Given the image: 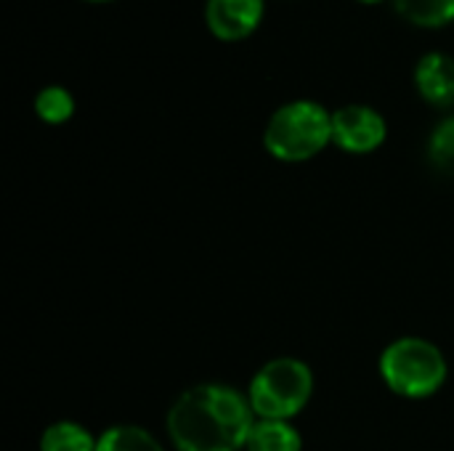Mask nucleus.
<instances>
[{"mask_svg": "<svg viewBox=\"0 0 454 451\" xmlns=\"http://www.w3.org/2000/svg\"><path fill=\"white\" fill-rule=\"evenodd\" d=\"M250 401L226 385H197L176 399L168 433L178 451H239L255 425Z\"/></svg>", "mask_w": 454, "mask_h": 451, "instance_id": "f257e3e1", "label": "nucleus"}, {"mask_svg": "<svg viewBox=\"0 0 454 451\" xmlns=\"http://www.w3.org/2000/svg\"><path fill=\"white\" fill-rule=\"evenodd\" d=\"M333 141V114L314 101H293L277 109L266 125L263 144L271 157L303 162Z\"/></svg>", "mask_w": 454, "mask_h": 451, "instance_id": "f03ea898", "label": "nucleus"}, {"mask_svg": "<svg viewBox=\"0 0 454 451\" xmlns=\"http://www.w3.org/2000/svg\"><path fill=\"white\" fill-rule=\"evenodd\" d=\"M386 385L404 399H428L447 380L444 354L423 338H402L380 356Z\"/></svg>", "mask_w": 454, "mask_h": 451, "instance_id": "7ed1b4c3", "label": "nucleus"}, {"mask_svg": "<svg viewBox=\"0 0 454 451\" xmlns=\"http://www.w3.org/2000/svg\"><path fill=\"white\" fill-rule=\"evenodd\" d=\"M314 393V375L301 359H274L258 369L250 383L247 401L261 420H282L301 415Z\"/></svg>", "mask_w": 454, "mask_h": 451, "instance_id": "20e7f679", "label": "nucleus"}, {"mask_svg": "<svg viewBox=\"0 0 454 451\" xmlns=\"http://www.w3.org/2000/svg\"><path fill=\"white\" fill-rule=\"evenodd\" d=\"M333 141L351 154L375 152L386 141V120L362 104L343 106L333 114Z\"/></svg>", "mask_w": 454, "mask_h": 451, "instance_id": "39448f33", "label": "nucleus"}, {"mask_svg": "<svg viewBox=\"0 0 454 451\" xmlns=\"http://www.w3.org/2000/svg\"><path fill=\"white\" fill-rule=\"evenodd\" d=\"M263 16V0H207V29L226 43L245 40L255 32Z\"/></svg>", "mask_w": 454, "mask_h": 451, "instance_id": "423d86ee", "label": "nucleus"}, {"mask_svg": "<svg viewBox=\"0 0 454 451\" xmlns=\"http://www.w3.org/2000/svg\"><path fill=\"white\" fill-rule=\"evenodd\" d=\"M415 85L420 96L434 106H450L454 101V58L447 53H426L415 69Z\"/></svg>", "mask_w": 454, "mask_h": 451, "instance_id": "0eeeda50", "label": "nucleus"}, {"mask_svg": "<svg viewBox=\"0 0 454 451\" xmlns=\"http://www.w3.org/2000/svg\"><path fill=\"white\" fill-rule=\"evenodd\" d=\"M303 441L290 423L282 420H258L250 431L247 451H301Z\"/></svg>", "mask_w": 454, "mask_h": 451, "instance_id": "6e6552de", "label": "nucleus"}, {"mask_svg": "<svg viewBox=\"0 0 454 451\" xmlns=\"http://www.w3.org/2000/svg\"><path fill=\"white\" fill-rule=\"evenodd\" d=\"M96 439L77 423H53L43 439L40 451H96Z\"/></svg>", "mask_w": 454, "mask_h": 451, "instance_id": "1a4fd4ad", "label": "nucleus"}, {"mask_svg": "<svg viewBox=\"0 0 454 451\" xmlns=\"http://www.w3.org/2000/svg\"><path fill=\"white\" fill-rule=\"evenodd\" d=\"M96 451H165L160 447V441L146 433L144 428L138 425H114L109 428L98 444Z\"/></svg>", "mask_w": 454, "mask_h": 451, "instance_id": "9d476101", "label": "nucleus"}, {"mask_svg": "<svg viewBox=\"0 0 454 451\" xmlns=\"http://www.w3.org/2000/svg\"><path fill=\"white\" fill-rule=\"evenodd\" d=\"M404 19L420 27H442L454 21V0H396Z\"/></svg>", "mask_w": 454, "mask_h": 451, "instance_id": "9b49d317", "label": "nucleus"}, {"mask_svg": "<svg viewBox=\"0 0 454 451\" xmlns=\"http://www.w3.org/2000/svg\"><path fill=\"white\" fill-rule=\"evenodd\" d=\"M35 112L43 122H51V125H59V122H67L74 112V98L67 88H59V85H51V88H43L35 98Z\"/></svg>", "mask_w": 454, "mask_h": 451, "instance_id": "f8f14e48", "label": "nucleus"}, {"mask_svg": "<svg viewBox=\"0 0 454 451\" xmlns=\"http://www.w3.org/2000/svg\"><path fill=\"white\" fill-rule=\"evenodd\" d=\"M428 154H431V162L444 170V173H454V117L444 120L434 136H431V144H428Z\"/></svg>", "mask_w": 454, "mask_h": 451, "instance_id": "ddd939ff", "label": "nucleus"}, {"mask_svg": "<svg viewBox=\"0 0 454 451\" xmlns=\"http://www.w3.org/2000/svg\"><path fill=\"white\" fill-rule=\"evenodd\" d=\"M364 3H378V0H364Z\"/></svg>", "mask_w": 454, "mask_h": 451, "instance_id": "4468645a", "label": "nucleus"}, {"mask_svg": "<svg viewBox=\"0 0 454 451\" xmlns=\"http://www.w3.org/2000/svg\"><path fill=\"white\" fill-rule=\"evenodd\" d=\"M93 3H104V0H93Z\"/></svg>", "mask_w": 454, "mask_h": 451, "instance_id": "2eb2a0df", "label": "nucleus"}]
</instances>
